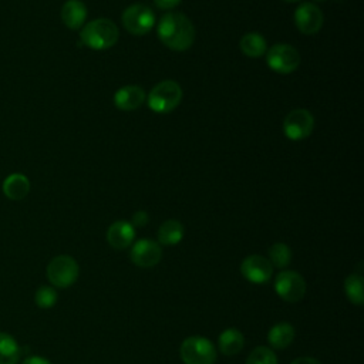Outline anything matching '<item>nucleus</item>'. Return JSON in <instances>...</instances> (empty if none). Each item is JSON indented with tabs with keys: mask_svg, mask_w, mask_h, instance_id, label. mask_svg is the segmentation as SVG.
Listing matches in <instances>:
<instances>
[{
	"mask_svg": "<svg viewBox=\"0 0 364 364\" xmlns=\"http://www.w3.org/2000/svg\"><path fill=\"white\" fill-rule=\"evenodd\" d=\"M156 33L159 40L171 50L185 51L195 40V27L192 21L178 11L166 13L161 17Z\"/></svg>",
	"mask_w": 364,
	"mask_h": 364,
	"instance_id": "f257e3e1",
	"label": "nucleus"
},
{
	"mask_svg": "<svg viewBox=\"0 0 364 364\" xmlns=\"http://www.w3.org/2000/svg\"><path fill=\"white\" fill-rule=\"evenodd\" d=\"M118 27L109 18L91 20L80 31L81 43L91 50H107L118 41Z\"/></svg>",
	"mask_w": 364,
	"mask_h": 364,
	"instance_id": "f03ea898",
	"label": "nucleus"
},
{
	"mask_svg": "<svg viewBox=\"0 0 364 364\" xmlns=\"http://www.w3.org/2000/svg\"><path fill=\"white\" fill-rule=\"evenodd\" d=\"M182 101V88L173 80H164L148 94V107L158 114L173 111Z\"/></svg>",
	"mask_w": 364,
	"mask_h": 364,
	"instance_id": "7ed1b4c3",
	"label": "nucleus"
},
{
	"mask_svg": "<svg viewBox=\"0 0 364 364\" xmlns=\"http://www.w3.org/2000/svg\"><path fill=\"white\" fill-rule=\"evenodd\" d=\"M181 358L185 364H215L216 348L213 343L202 336L185 338L179 348Z\"/></svg>",
	"mask_w": 364,
	"mask_h": 364,
	"instance_id": "20e7f679",
	"label": "nucleus"
},
{
	"mask_svg": "<svg viewBox=\"0 0 364 364\" xmlns=\"http://www.w3.org/2000/svg\"><path fill=\"white\" fill-rule=\"evenodd\" d=\"M80 274L78 263L74 257L68 255H60L50 260L47 264V279L48 282L60 289L70 287L75 283Z\"/></svg>",
	"mask_w": 364,
	"mask_h": 364,
	"instance_id": "39448f33",
	"label": "nucleus"
},
{
	"mask_svg": "<svg viewBox=\"0 0 364 364\" xmlns=\"http://www.w3.org/2000/svg\"><path fill=\"white\" fill-rule=\"evenodd\" d=\"M122 24L131 34L142 36L151 31V28L155 26V14L154 11L142 4V3H134L128 6L122 11Z\"/></svg>",
	"mask_w": 364,
	"mask_h": 364,
	"instance_id": "423d86ee",
	"label": "nucleus"
},
{
	"mask_svg": "<svg viewBox=\"0 0 364 364\" xmlns=\"http://www.w3.org/2000/svg\"><path fill=\"white\" fill-rule=\"evenodd\" d=\"M266 53L269 68L277 74H290L300 64V54L290 44H274Z\"/></svg>",
	"mask_w": 364,
	"mask_h": 364,
	"instance_id": "0eeeda50",
	"label": "nucleus"
},
{
	"mask_svg": "<svg viewBox=\"0 0 364 364\" xmlns=\"http://www.w3.org/2000/svg\"><path fill=\"white\" fill-rule=\"evenodd\" d=\"M274 290L282 300L296 303L306 294V282L300 273L284 270L277 273L274 279Z\"/></svg>",
	"mask_w": 364,
	"mask_h": 364,
	"instance_id": "6e6552de",
	"label": "nucleus"
},
{
	"mask_svg": "<svg viewBox=\"0 0 364 364\" xmlns=\"http://www.w3.org/2000/svg\"><path fill=\"white\" fill-rule=\"evenodd\" d=\"M314 128V118L310 111L304 108H296L290 111L283 121L284 135L291 141H300L307 138Z\"/></svg>",
	"mask_w": 364,
	"mask_h": 364,
	"instance_id": "1a4fd4ad",
	"label": "nucleus"
},
{
	"mask_svg": "<svg viewBox=\"0 0 364 364\" xmlns=\"http://www.w3.org/2000/svg\"><path fill=\"white\" fill-rule=\"evenodd\" d=\"M240 273L247 282L263 284L272 279L273 266L266 257L260 255H250L243 259L240 264Z\"/></svg>",
	"mask_w": 364,
	"mask_h": 364,
	"instance_id": "9d476101",
	"label": "nucleus"
},
{
	"mask_svg": "<svg viewBox=\"0 0 364 364\" xmlns=\"http://www.w3.org/2000/svg\"><path fill=\"white\" fill-rule=\"evenodd\" d=\"M131 260L139 267H152L159 263L162 249L158 242L152 239H139L131 247Z\"/></svg>",
	"mask_w": 364,
	"mask_h": 364,
	"instance_id": "9b49d317",
	"label": "nucleus"
},
{
	"mask_svg": "<svg viewBox=\"0 0 364 364\" xmlns=\"http://www.w3.org/2000/svg\"><path fill=\"white\" fill-rule=\"evenodd\" d=\"M294 24L303 34H314L323 26V13L313 3H303L294 11Z\"/></svg>",
	"mask_w": 364,
	"mask_h": 364,
	"instance_id": "f8f14e48",
	"label": "nucleus"
},
{
	"mask_svg": "<svg viewBox=\"0 0 364 364\" xmlns=\"http://www.w3.org/2000/svg\"><path fill=\"white\" fill-rule=\"evenodd\" d=\"M135 239V228L131 222L117 220L107 230V240L111 247L117 250H122L132 245Z\"/></svg>",
	"mask_w": 364,
	"mask_h": 364,
	"instance_id": "ddd939ff",
	"label": "nucleus"
},
{
	"mask_svg": "<svg viewBox=\"0 0 364 364\" xmlns=\"http://www.w3.org/2000/svg\"><path fill=\"white\" fill-rule=\"evenodd\" d=\"M145 97V91L139 85H125L114 94V104L121 111H134L144 104Z\"/></svg>",
	"mask_w": 364,
	"mask_h": 364,
	"instance_id": "4468645a",
	"label": "nucleus"
},
{
	"mask_svg": "<svg viewBox=\"0 0 364 364\" xmlns=\"http://www.w3.org/2000/svg\"><path fill=\"white\" fill-rule=\"evenodd\" d=\"M87 6L81 0H67L61 7V20L65 27L78 30L87 20Z\"/></svg>",
	"mask_w": 364,
	"mask_h": 364,
	"instance_id": "2eb2a0df",
	"label": "nucleus"
},
{
	"mask_svg": "<svg viewBox=\"0 0 364 364\" xmlns=\"http://www.w3.org/2000/svg\"><path fill=\"white\" fill-rule=\"evenodd\" d=\"M3 193L11 199V200H21L24 199L30 192V181L24 173L14 172L10 173L3 181Z\"/></svg>",
	"mask_w": 364,
	"mask_h": 364,
	"instance_id": "dca6fc26",
	"label": "nucleus"
},
{
	"mask_svg": "<svg viewBox=\"0 0 364 364\" xmlns=\"http://www.w3.org/2000/svg\"><path fill=\"white\" fill-rule=\"evenodd\" d=\"M294 334H296L294 327L290 323L282 321V323L272 326V328L267 333V341H269L270 347H273L276 350H282L291 344Z\"/></svg>",
	"mask_w": 364,
	"mask_h": 364,
	"instance_id": "f3484780",
	"label": "nucleus"
},
{
	"mask_svg": "<svg viewBox=\"0 0 364 364\" xmlns=\"http://www.w3.org/2000/svg\"><path fill=\"white\" fill-rule=\"evenodd\" d=\"M218 344H219V350L222 354L235 355L243 348L245 337L237 328L229 327L220 333Z\"/></svg>",
	"mask_w": 364,
	"mask_h": 364,
	"instance_id": "a211bd4d",
	"label": "nucleus"
},
{
	"mask_svg": "<svg viewBox=\"0 0 364 364\" xmlns=\"http://www.w3.org/2000/svg\"><path fill=\"white\" fill-rule=\"evenodd\" d=\"M183 237V225L176 219L165 220L158 229V243L165 246L178 245Z\"/></svg>",
	"mask_w": 364,
	"mask_h": 364,
	"instance_id": "6ab92c4d",
	"label": "nucleus"
},
{
	"mask_svg": "<svg viewBox=\"0 0 364 364\" xmlns=\"http://www.w3.org/2000/svg\"><path fill=\"white\" fill-rule=\"evenodd\" d=\"M239 46H240L242 53L245 55H247V57H252V58H257V57L263 55L267 51L266 40L259 33H247V34H245L242 37Z\"/></svg>",
	"mask_w": 364,
	"mask_h": 364,
	"instance_id": "aec40b11",
	"label": "nucleus"
},
{
	"mask_svg": "<svg viewBox=\"0 0 364 364\" xmlns=\"http://www.w3.org/2000/svg\"><path fill=\"white\" fill-rule=\"evenodd\" d=\"M21 350L14 337L0 331V364H17Z\"/></svg>",
	"mask_w": 364,
	"mask_h": 364,
	"instance_id": "412c9836",
	"label": "nucleus"
},
{
	"mask_svg": "<svg viewBox=\"0 0 364 364\" xmlns=\"http://www.w3.org/2000/svg\"><path fill=\"white\" fill-rule=\"evenodd\" d=\"M364 280L363 276L358 273H351L344 280V291L347 299L355 304L361 306L364 303Z\"/></svg>",
	"mask_w": 364,
	"mask_h": 364,
	"instance_id": "4be33fe9",
	"label": "nucleus"
},
{
	"mask_svg": "<svg viewBox=\"0 0 364 364\" xmlns=\"http://www.w3.org/2000/svg\"><path fill=\"white\" fill-rule=\"evenodd\" d=\"M273 267L283 269L290 264L291 262V250L286 243H274L269 247V259Z\"/></svg>",
	"mask_w": 364,
	"mask_h": 364,
	"instance_id": "5701e85b",
	"label": "nucleus"
},
{
	"mask_svg": "<svg viewBox=\"0 0 364 364\" xmlns=\"http://www.w3.org/2000/svg\"><path fill=\"white\" fill-rule=\"evenodd\" d=\"M246 364H277V357L272 348L259 346L249 354Z\"/></svg>",
	"mask_w": 364,
	"mask_h": 364,
	"instance_id": "b1692460",
	"label": "nucleus"
},
{
	"mask_svg": "<svg viewBox=\"0 0 364 364\" xmlns=\"http://www.w3.org/2000/svg\"><path fill=\"white\" fill-rule=\"evenodd\" d=\"M34 301L40 309H51L57 303V291L51 286H40L36 290Z\"/></svg>",
	"mask_w": 364,
	"mask_h": 364,
	"instance_id": "393cba45",
	"label": "nucleus"
},
{
	"mask_svg": "<svg viewBox=\"0 0 364 364\" xmlns=\"http://www.w3.org/2000/svg\"><path fill=\"white\" fill-rule=\"evenodd\" d=\"M148 220H149V216H148V213L145 212V210H136L134 215H132V222H131V225L135 228H141V226H144V225H146L148 223Z\"/></svg>",
	"mask_w": 364,
	"mask_h": 364,
	"instance_id": "a878e982",
	"label": "nucleus"
},
{
	"mask_svg": "<svg viewBox=\"0 0 364 364\" xmlns=\"http://www.w3.org/2000/svg\"><path fill=\"white\" fill-rule=\"evenodd\" d=\"M155 4L159 7V9H173L175 6H178L181 3V0H154Z\"/></svg>",
	"mask_w": 364,
	"mask_h": 364,
	"instance_id": "bb28decb",
	"label": "nucleus"
},
{
	"mask_svg": "<svg viewBox=\"0 0 364 364\" xmlns=\"http://www.w3.org/2000/svg\"><path fill=\"white\" fill-rule=\"evenodd\" d=\"M23 364H51L47 358L44 357H40V355H31V357H27Z\"/></svg>",
	"mask_w": 364,
	"mask_h": 364,
	"instance_id": "cd10ccee",
	"label": "nucleus"
},
{
	"mask_svg": "<svg viewBox=\"0 0 364 364\" xmlns=\"http://www.w3.org/2000/svg\"><path fill=\"white\" fill-rule=\"evenodd\" d=\"M290 364H321V363L313 357H299L293 360Z\"/></svg>",
	"mask_w": 364,
	"mask_h": 364,
	"instance_id": "c85d7f7f",
	"label": "nucleus"
},
{
	"mask_svg": "<svg viewBox=\"0 0 364 364\" xmlns=\"http://www.w3.org/2000/svg\"><path fill=\"white\" fill-rule=\"evenodd\" d=\"M284 1H287V3H296V1H299V0H284Z\"/></svg>",
	"mask_w": 364,
	"mask_h": 364,
	"instance_id": "c756f323",
	"label": "nucleus"
},
{
	"mask_svg": "<svg viewBox=\"0 0 364 364\" xmlns=\"http://www.w3.org/2000/svg\"><path fill=\"white\" fill-rule=\"evenodd\" d=\"M314 1H324V0H314Z\"/></svg>",
	"mask_w": 364,
	"mask_h": 364,
	"instance_id": "7c9ffc66",
	"label": "nucleus"
}]
</instances>
